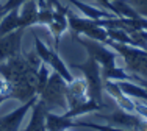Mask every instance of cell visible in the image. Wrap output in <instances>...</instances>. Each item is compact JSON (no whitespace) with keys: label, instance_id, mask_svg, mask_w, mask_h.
<instances>
[{"label":"cell","instance_id":"1","mask_svg":"<svg viewBox=\"0 0 147 131\" xmlns=\"http://www.w3.org/2000/svg\"><path fill=\"white\" fill-rule=\"evenodd\" d=\"M41 64L42 61L36 50L19 53L0 63V77L8 84L9 98L25 103L38 97V70Z\"/></svg>","mask_w":147,"mask_h":131},{"label":"cell","instance_id":"2","mask_svg":"<svg viewBox=\"0 0 147 131\" xmlns=\"http://www.w3.org/2000/svg\"><path fill=\"white\" fill-rule=\"evenodd\" d=\"M66 86H67V81L61 75H58L57 72H52L47 84L44 86V89L38 95V98L42 102L47 111L63 109L66 112L69 109L67 98H66Z\"/></svg>","mask_w":147,"mask_h":131},{"label":"cell","instance_id":"3","mask_svg":"<svg viewBox=\"0 0 147 131\" xmlns=\"http://www.w3.org/2000/svg\"><path fill=\"white\" fill-rule=\"evenodd\" d=\"M107 45L113 47L114 51L122 58L125 69L131 75H136L139 78H147V50L146 49L114 42V41H108Z\"/></svg>","mask_w":147,"mask_h":131},{"label":"cell","instance_id":"4","mask_svg":"<svg viewBox=\"0 0 147 131\" xmlns=\"http://www.w3.org/2000/svg\"><path fill=\"white\" fill-rule=\"evenodd\" d=\"M75 39L80 45H83V49L88 51V56L92 58V59H96L97 63L100 64V67H102V75L117 67L116 61H117L119 55L116 51L108 49L107 44L100 42V41H96V39H89V37H86V36H80V34H77Z\"/></svg>","mask_w":147,"mask_h":131},{"label":"cell","instance_id":"5","mask_svg":"<svg viewBox=\"0 0 147 131\" xmlns=\"http://www.w3.org/2000/svg\"><path fill=\"white\" fill-rule=\"evenodd\" d=\"M72 69H77L83 74L86 83H88V98L96 100L105 106L103 103V78H102V67L96 59L88 56V59L82 64H72Z\"/></svg>","mask_w":147,"mask_h":131},{"label":"cell","instance_id":"6","mask_svg":"<svg viewBox=\"0 0 147 131\" xmlns=\"http://www.w3.org/2000/svg\"><path fill=\"white\" fill-rule=\"evenodd\" d=\"M67 20H69V28L74 31V34H82L89 39H96L100 42L107 44L110 41L107 34V28L99 25L97 20L88 19V17H77L72 11H67Z\"/></svg>","mask_w":147,"mask_h":131},{"label":"cell","instance_id":"7","mask_svg":"<svg viewBox=\"0 0 147 131\" xmlns=\"http://www.w3.org/2000/svg\"><path fill=\"white\" fill-rule=\"evenodd\" d=\"M34 50H36L38 56L41 58V61L45 63L52 69V72H57L58 75H61L67 83H71L74 80V77L71 75V70H69L67 66L64 64V61L61 59V56H59L53 49L45 45V42H42L36 34H34Z\"/></svg>","mask_w":147,"mask_h":131},{"label":"cell","instance_id":"8","mask_svg":"<svg viewBox=\"0 0 147 131\" xmlns=\"http://www.w3.org/2000/svg\"><path fill=\"white\" fill-rule=\"evenodd\" d=\"M99 119H103L110 122V125L119 126V128H127L133 131H147V119L136 112H127L124 109H116L111 114H97Z\"/></svg>","mask_w":147,"mask_h":131},{"label":"cell","instance_id":"9","mask_svg":"<svg viewBox=\"0 0 147 131\" xmlns=\"http://www.w3.org/2000/svg\"><path fill=\"white\" fill-rule=\"evenodd\" d=\"M38 97L28 100V102L22 103L19 108L13 109L11 112L0 117V131H20V125H22L25 116L28 114V111L33 108V105L36 103Z\"/></svg>","mask_w":147,"mask_h":131},{"label":"cell","instance_id":"10","mask_svg":"<svg viewBox=\"0 0 147 131\" xmlns=\"http://www.w3.org/2000/svg\"><path fill=\"white\" fill-rule=\"evenodd\" d=\"M24 30L25 28H19V30H14V31H11L8 34L0 36V63L22 53Z\"/></svg>","mask_w":147,"mask_h":131},{"label":"cell","instance_id":"11","mask_svg":"<svg viewBox=\"0 0 147 131\" xmlns=\"http://www.w3.org/2000/svg\"><path fill=\"white\" fill-rule=\"evenodd\" d=\"M53 3H55L57 11H55L53 19L50 20V23H49L47 27H49L50 34L53 36L55 45H58L61 36L67 31V28H69V20H67V11H69V9L66 8V6H63L58 0H53Z\"/></svg>","mask_w":147,"mask_h":131},{"label":"cell","instance_id":"12","mask_svg":"<svg viewBox=\"0 0 147 131\" xmlns=\"http://www.w3.org/2000/svg\"><path fill=\"white\" fill-rule=\"evenodd\" d=\"M66 98H67V106L74 108L88 100V83L85 77L83 78H74L71 83L66 86Z\"/></svg>","mask_w":147,"mask_h":131},{"label":"cell","instance_id":"13","mask_svg":"<svg viewBox=\"0 0 147 131\" xmlns=\"http://www.w3.org/2000/svg\"><path fill=\"white\" fill-rule=\"evenodd\" d=\"M45 114H47V109L42 105V102L38 98L31 108V117L28 125L22 131H45Z\"/></svg>","mask_w":147,"mask_h":131},{"label":"cell","instance_id":"14","mask_svg":"<svg viewBox=\"0 0 147 131\" xmlns=\"http://www.w3.org/2000/svg\"><path fill=\"white\" fill-rule=\"evenodd\" d=\"M19 16H20V23L22 28H28V27L38 25V19H39V6H38V0H28L19 8Z\"/></svg>","mask_w":147,"mask_h":131},{"label":"cell","instance_id":"15","mask_svg":"<svg viewBox=\"0 0 147 131\" xmlns=\"http://www.w3.org/2000/svg\"><path fill=\"white\" fill-rule=\"evenodd\" d=\"M75 126V120L66 117L64 114H55L47 111L45 114V131H66Z\"/></svg>","mask_w":147,"mask_h":131},{"label":"cell","instance_id":"16","mask_svg":"<svg viewBox=\"0 0 147 131\" xmlns=\"http://www.w3.org/2000/svg\"><path fill=\"white\" fill-rule=\"evenodd\" d=\"M69 3H72L75 8H78L80 13H83L85 17L88 19H92V20H100V19H111V17H117L114 16L113 13L110 11H105V9H100L97 6H91L88 3H83L80 0H67Z\"/></svg>","mask_w":147,"mask_h":131},{"label":"cell","instance_id":"17","mask_svg":"<svg viewBox=\"0 0 147 131\" xmlns=\"http://www.w3.org/2000/svg\"><path fill=\"white\" fill-rule=\"evenodd\" d=\"M105 106H102L100 103H97L96 100H91L88 98L85 103H82V105L78 106H74V108H69L66 112H63L66 117H69V119H77V117H82L85 114H89V112H96V111H100V109H103Z\"/></svg>","mask_w":147,"mask_h":131},{"label":"cell","instance_id":"18","mask_svg":"<svg viewBox=\"0 0 147 131\" xmlns=\"http://www.w3.org/2000/svg\"><path fill=\"white\" fill-rule=\"evenodd\" d=\"M22 28V23H20V16H19V9H11V11L5 13L0 20V36L3 34H8L14 30Z\"/></svg>","mask_w":147,"mask_h":131},{"label":"cell","instance_id":"19","mask_svg":"<svg viewBox=\"0 0 147 131\" xmlns=\"http://www.w3.org/2000/svg\"><path fill=\"white\" fill-rule=\"evenodd\" d=\"M25 2H28V0H6L3 5H0V11L5 14V13L11 11V9H19Z\"/></svg>","mask_w":147,"mask_h":131},{"label":"cell","instance_id":"20","mask_svg":"<svg viewBox=\"0 0 147 131\" xmlns=\"http://www.w3.org/2000/svg\"><path fill=\"white\" fill-rule=\"evenodd\" d=\"M128 3L133 6V9H135L139 16H142L147 19V0H128Z\"/></svg>","mask_w":147,"mask_h":131},{"label":"cell","instance_id":"21","mask_svg":"<svg viewBox=\"0 0 147 131\" xmlns=\"http://www.w3.org/2000/svg\"><path fill=\"white\" fill-rule=\"evenodd\" d=\"M8 98H9V89H8V84H6V81L3 80L2 77H0V105H2L3 102H6Z\"/></svg>","mask_w":147,"mask_h":131},{"label":"cell","instance_id":"22","mask_svg":"<svg viewBox=\"0 0 147 131\" xmlns=\"http://www.w3.org/2000/svg\"><path fill=\"white\" fill-rule=\"evenodd\" d=\"M135 112L147 119V103L139 102V100H135Z\"/></svg>","mask_w":147,"mask_h":131},{"label":"cell","instance_id":"23","mask_svg":"<svg viewBox=\"0 0 147 131\" xmlns=\"http://www.w3.org/2000/svg\"><path fill=\"white\" fill-rule=\"evenodd\" d=\"M97 3H99L102 8H107V11L113 13V2L114 0H96Z\"/></svg>","mask_w":147,"mask_h":131},{"label":"cell","instance_id":"24","mask_svg":"<svg viewBox=\"0 0 147 131\" xmlns=\"http://www.w3.org/2000/svg\"><path fill=\"white\" fill-rule=\"evenodd\" d=\"M133 81L138 83L139 86H142V88L147 91V78H139V77H136V75H133Z\"/></svg>","mask_w":147,"mask_h":131},{"label":"cell","instance_id":"25","mask_svg":"<svg viewBox=\"0 0 147 131\" xmlns=\"http://www.w3.org/2000/svg\"><path fill=\"white\" fill-rule=\"evenodd\" d=\"M2 17H3V13H2V11H0V20H2Z\"/></svg>","mask_w":147,"mask_h":131},{"label":"cell","instance_id":"26","mask_svg":"<svg viewBox=\"0 0 147 131\" xmlns=\"http://www.w3.org/2000/svg\"><path fill=\"white\" fill-rule=\"evenodd\" d=\"M66 131H71V130H66Z\"/></svg>","mask_w":147,"mask_h":131}]
</instances>
